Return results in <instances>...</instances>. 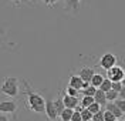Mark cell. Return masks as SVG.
Masks as SVG:
<instances>
[{"instance_id":"1","label":"cell","mask_w":125,"mask_h":121,"mask_svg":"<svg viewBox=\"0 0 125 121\" xmlns=\"http://www.w3.org/2000/svg\"><path fill=\"white\" fill-rule=\"evenodd\" d=\"M24 83V90H26V97H27V105L31 111L34 113H46V100L40 96L39 93L33 91L30 87V84L26 80H23Z\"/></svg>"},{"instance_id":"2","label":"cell","mask_w":125,"mask_h":121,"mask_svg":"<svg viewBox=\"0 0 125 121\" xmlns=\"http://www.w3.org/2000/svg\"><path fill=\"white\" fill-rule=\"evenodd\" d=\"M19 80L16 77H7L1 84V93L9 97H17L19 96Z\"/></svg>"},{"instance_id":"3","label":"cell","mask_w":125,"mask_h":121,"mask_svg":"<svg viewBox=\"0 0 125 121\" xmlns=\"http://www.w3.org/2000/svg\"><path fill=\"white\" fill-rule=\"evenodd\" d=\"M100 66H101L104 70H111L112 67L117 66V56L112 54V53H105L104 56H101L100 58Z\"/></svg>"},{"instance_id":"4","label":"cell","mask_w":125,"mask_h":121,"mask_svg":"<svg viewBox=\"0 0 125 121\" xmlns=\"http://www.w3.org/2000/svg\"><path fill=\"white\" fill-rule=\"evenodd\" d=\"M107 76H108V78L112 83H115V81H122L125 78V71L122 67H119V66H115V67H112L111 70L107 71Z\"/></svg>"},{"instance_id":"5","label":"cell","mask_w":125,"mask_h":121,"mask_svg":"<svg viewBox=\"0 0 125 121\" xmlns=\"http://www.w3.org/2000/svg\"><path fill=\"white\" fill-rule=\"evenodd\" d=\"M46 114H47V117H48V120H51V121L60 118V113H58L57 107L54 105V101L47 100V103H46Z\"/></svg>"},{"instance_id":"6","label":"cell","mask_w":125,"mask_h":121,"mask_svg":"<svg viewBox=\"0 0 125 121\" xmlns=\"http://www.w3.org/2000/svg\"><path fill=\"white\" fill-rule=\"evenodd\" d=\"M0 111L3 114H13L17 111V103L10 100H1L0 103Z\"/></svg>"},{"instance_id":"7","label":"cell","mask_w":125,"mask_h":121,"mask_svg":"<svg viewBox=\"0 0 125 121\" xmlns=\"http://www.w3.org/2000/svg\"><path fill=\"white\" fill-rule=\"evenodd\" d=\"M78 76H80V77H81L84 81H87V83H91L93 77L95 76V70H94L93 67H83V68L78 71Z\"/></svg>"},{"instance_id":"8","label":"cell","mask_w":125,"mask_h":121,"mask_svg":"<svg viewBox=\"0 0 125 121\" xmlns=\"http://www.w3.org/2000/svg\"><path fill=\"white\" fill-rule=\"evenodd\" d=\"M80 1L81 0H64L65 11H71L73 14H77L78 10H80Z\"/></svg>"},{"instance_id":"9","label":"cell","mask_w":125,"mask_h":121,"mask_svg":"<svg viewBox=\"0 0 125 121\" xmlns=\"http://www.w3.org/2000/svg\"><path fill=\"white\" fill-rule=\"evenodd\" d=\"M68 86L71 87H74V88H77L80 93H81V90H83V86H84V80L80 77V76H75V74H73L70 77V81H68Z\"/></svg>"},{"instance_id":"10","label":"cell","mask_w":125,"mask_h":121,"mask_svg":"<svg viewBox=\"0 0 125 121\" xmlns=\"http://www.w3.org/2000/svg\"><path fill=\"white\" fill-rule=\"evenodd\" d=\"M94 98H95V103H98L101 107H107V104H108V100H107V93H105V91H102L101 88L97 90V93H95Z\"/></svg>"},{"instance_id":"11","label":"cell","mask_w":125,"mask_h":121,"mask_svg":"<svg viewBox=\"0 0 125 121\" xmlns=\"http://www.w3.org/2000/svg\"><path fill=\"white\" fill-rule=\"evenodd\" d=\"M62 100H64V104H65L67 108L75 110V108L78 107V97H73V96L65 94V96H62Z\"/></svg>"},{"instance_id":"12","label":"cell","mask_w":125,"mask_h":121,"mask_svg":"<svg viewBox=\"0 0 125 121\" xmlns=\"http://www.w3.org/2000/svg\"><path fill=\"white\" fill-rule=\"evenodd\" d=\"M107 110H109V111L114 114L117 118H121V117L124 115L122 110H121V108L117 105V103H115V101H111V103H108V104H107Z\"/></svg>"},{"instance_id":"13","label":"cell","mask_w":125,"mask_h":121,"mask_svg":"<svg viewBox=\"0 0 125 121\" xmlns=\"http://www.w3.org/2000/svg\"><path fill=\"white\" fill-rule=\"evenodd\" d=\"M73 114H74V110H73V108H67V107H65V110L60 114V120H61V121H71V118H73Z\"/></svg>"},{"instance_id":"14","label":"cell","mask_w":125,"mask_h":121,"mask_svg":"<svg viewBox=\"0 0 125 121\" xmlns=\"http://www.w3.org/2000/svg\"><path fill=\"white\" fill-rule=\"evenodd\" d=\"M93 103H95V98H94V97H91V96H83L80 104H81V107H84V108H88Z\"/></svg>"},{"instance_id":"15","label":"cell","mask_w":125,"mask_h":121,"mask_svg":"<svg viewBox=\"0 0 125 121\" xmlns=\"http://www.w3.org/2000/svg\"><path fill=\"white\" fill-rule=\"evenodd\" d=\"M102 81H104V77H102L100 73H95V76L93 77V80H91V84H93L94 87H97V88H100L102 84Z\"/></svg>"},{"instance_id":"16","label":"cell","mask_w":125,"mask_h":121,"mask_svg":"<svg viewBox=\"0 0 125 121\" xmlns=\"http://www.w3.org/2000/svg\"><path fill=\"white\" fill-rule=\"evenodd\" d=\"M118 98H119V93L115 91V90H109L107 91V100H108V103L111 101H117Z\"/></svg>"},{"instance_id":"17","label":"cell","mask_w":125,"mask_h":121,"mask_svg":"<svg viewBox=\"0 0 125 121\" xmlns=\"http://www.w3.org/2000/svg\"><path fill=\"white\" fill-rule=\"evenodd\" d=\"M54 105L57 107V110H58V113H60V114H61L64 110H65V104H64V100H62V97H58V98H55Z\"/></svg>"},{"instance_id":"18","label":"cell","mask_w":125,"mask_h":121,"mask_svg":"<svg viewBox=\"0 0 125 121\" xmlns=\"http://www.w3.org/2000/svg\"><path fill=\"white\" fill-rule=\"evenodd\" d=\"M97 87H94L93 84H90V87H87L85 90H83V91H81V94H83V96H91V97H94L95 96V93H97Z\"/></svg>"},{"instance_id":"19","label":"cell","mask_w":125,"mask_h":121,"mask_svg":"<svg viewBox=\"0 0 125 121\" xmlns=\"http://www.w3.org/2000/svg\"><path fill=\"white\" fill-rule=\"evenodd\" d=\"M100 88H101L102 91H105V93L109 91V90H112V81L109 80L108 77H107V78H104V81H102V84H101V87H100Z\"/></svg>"},{"instance_id":"20","label":"cell","mask_w":125,"mask_h":121,"mask_svg":"<svg viewBox=\"0 0 125 121\" xmlns=\"http://www.w3.org/2000/svg\"><path fill=\"white\" fill-rule=\"evenodd\" d=\"M81 117H83V121H91L94 117V114L88 110V108H84L83 111H81Z\"/></svg>"},{"instance_id":"21","label":"cell","mask_w":125,"mask_h":121,"mask_svg":"<svg viewBox=\"0 0 125 121\" xmlns=\"http://www.w3.org/2000/svg\"><path fill=\"white\" fill-rule=\"evenodd\" d=\"M104 120H105V121H115V120H117V117L111 113L109 110L105 108V111H104Z\"/></svg>"},{"instance_id":"22","label":"cell","mask_w":125,"mask_h":121,"mask_svg":"<svg viewBox=\"0 0 125 121\" xmlns=\"http://www.w3.org/2000/svg\"><path fill=\"white\" fill-rule=\"evenodd\" d=\"M65 94H68V96H73V97H77L78 94H80V91H78L77 88H74V87L68 86V87H67V90H65Z\"/></svg>"},{"instance_id":"23","label":"cell","mask_w":125,"mask_h":121,"mask_svg":"<svg viewBox=\"0 0 125 121\" xmlns=\"http://www.w3.org/2000/svg\"><path fill=\"white\" fill-rule=\"evenodd\" d=\"M88 110L93 114H95V113H98V111H101V105L98 104V103H93V104L88 107Z\"/></svg>"},{"instance_id":"24","label":"cell","mask_w":125,"mask_h":121,"mask_svg":"<svg viewBox=\"0 0 125 121\" xmlns=\"http://www.w3.org/2000/svg\"><path fill=\"white\" fill-rule=\"evenodd\" d=\"M91 121H105L104 120V111H98V113H95Z\"/></svg>"},{"instance_id":"25","label":"cell","mask_w":125,"mask_h":121,"mask_svg":"<svg viewBox=\"0 0 125 121\" xmlns=\"http://www.w3.org/2000/svg\"><path fill=\"white\" fill-rule=\"evenodd\" d=\"M124 88V84H122V81H115V83H112V90H115V91H121V90Z\"/></svg>"},{"instance_id":"26","label":"cell","mask_w":125,"mask_h":121,"mask_svg":"<svg viewBox=\"0 0 125 121\" xmlns=\"http://www.w3.org/2000/svg\"><path fill=\"white\" fill-rule=\"evenodd\" d=\"M71 121H83V117H81V113L77 111V110H74V114H73V118Z\"/></svg>"},{"instance_id":"27","label":"cell","mask_w":125,"mask_h":121,"mask_svg":"<svg viewBox=\"0 0 125 121\" xmlns=\"http://www.w3.org/2000/svg\"><path fill=\"white\" fill-rule=\"evenodd\" d=\"M115 103H117V105L121 108V110H122V113H125V100H122V98H118Z\"/></svg>"},{"instance_id":"28","label":"cell","mask_w":125,"mask_h":121,"mask_svg":"<svg viewBox=\"0 0 125 121\" xmlns=\"http://www.w3.org/2000/svg\"><path fill=\"white\" fill-rule=\"evenodd\" d=\"M46 6H48V7H54V4L58 1V0H41Z\"/></svg>"},{"instance_id":"29","label":"cell","mask_w":125,"mask_h":121,"mask_svg":"<svg viewBox=\"0 0 125 121\" xmlns=\"http://www.w3.org/2000/svg\"><path fill=\"white\" fill-rule=\"evenodd\" d=\"M119 98H122V100H125V87L121 91H119Z\"/></svg>"},{"instance_id":"30","label":"cell","mask_w":125,"mask_h":121,"mask_svg":"<svg viewBox=\"0 0 125 121\" xmlns=\"http://www.w3.org/2000/svg\"><path fill=\"white\" fill-rule=\"evenodd\" d=\"M0 121H9V118L4 115V114H1V115H0Z\"/></svg>"},{"instance_id":"31","label":"cell","mask_w":125,"mask_h":121,"mask_svg":"<svg viewBox=\"0 0 125 121\" xmlns=\"http://www.w3.org/2000/svg\"><path fill=\"white\" fill-rule=\"evenodd\" d=\"M10 1H13V3H14V4H19V3H20V1H21V0H10Z\"/></svg>"},{"instance_id":"32","label":"cell","mask_w":125,"mask_h":121,"mask_svg":"<svg viewBox=\"0 0 125 121\" xmlns=\"http://www.w3.org/2000/svg\"><path fill=\"white\" fill-rule=\"evenodd\" d=\"M122 84H124V87H125V78H124V80H122Z\"/></svg>"},{"instance_id":"33","label":"cell","mask_w":125,"mask_h":121,"mask_svg":"<svg viewBox=\"0 0 125 121\" xmlns=\"http://www.w3.org/2000/svg\"><path fill=\"white\" fill-rule=\"evenodd\" d=\"M115 121H122V120H119V118H117V120H115Z\"/></svg>"},{"instance_id":"34","label":"cell","mask_w":125,"mask_h":121,"mask_svg":"<svg viewBox=\"0 0 125 121\" xmlns=\"http://www.w3.org/2000/svg\"><path fill=\"white\" fill-rule=\"evenodd\" d=\"M24 1H31V0H24Z\"/></svg>"},{"instance_id":"35","label":"cell","mask_w":125,"mask_h":121,"mask_svg":"<svg viewBox=\"0 0 125 121\" xmlns=\"http://www.w3.org/2000/svg\"><path fill=\"white\" fill-rule=\"evenodd\" d=\"M124 121H125V120H124Z\"/></svg>"}]
</instances>
